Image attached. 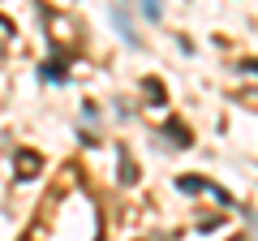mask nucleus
<instances>
[{"label":"nucleus","mask_w":258,"mask_h":241,"mask_svg":"<svg viewBox=\"0 0 258 241\" xmlns=\"http://www.w3.org/2000/svg\"><path fill=\"white\" fill-rule=\"evenodd\" d=\"M13 164H18V172H22V176L30 181V176H39V168H43V159H39L35 151H18V159H13Z\"/></svg>","instance_id":"obj_1"},{"label":"nucleus","mask_w":258,"mask_h":241,"mask_svg":"<svg viewBox=\"0 0 258 241\" xmlns=\"http://www.w3.org/2000/svg\"><path fill=\"white\" fill-rule=\"evenodd\" d=\"M164 134L172 138V147H189V130H185V125H176V120H168Z\"/></svg>","instance_id":"obj_2"},{"label":"nucleus","mask_w":258,"mask_h":241,"mask_svg":"<svg viewBox=\"0 0 258 241\" xmlns=\"http://www.w3.org/2000/svg\"><path fill=\"white\" fill-rule=\"evenodd\" d=\"M43 78H47V82H64L69 74H64V65H60V61H47V65H43Z\"/></svg>","instance_id":"obj_3"},{"label":"nucleus","mask_w":258,"mask_h":241,"mask_svg":"<svg viewBox=\"0 0 258 241\" xmlns=\"http://www.w3.org/2000/svg\"><path fill=\"white\" fill-rule=\"evenodd\" d=\"M176 190L194 194V190H207V181H203V176H176Z\"/></svg>","instance_id":"obj_4"},{"label":"nucleus","mask_w":258,"mask_h":241,"mask_svg":"<svg viewBox=\"0 0 258 241\" xmlns=\"http://www.w3.org/2000/svg\"><path fill=\"white\" fill-rule=\"evenodd\" d=\"M120 168H125V181H138V172H134V159L120 155Z\"/></svg>","instance_id":"obj_5"},{"label":"nucleus","mask_w":258,"mask_h":241,"mask_svg":"<svg viewBox=\"0 0 258 241\" xmlns=\"http://www.w3.org/2000/svg\"><path fill=\"white\" fill-rule=\"evenodd\" d=\"M13 35V26H9V22H5V18H0V43H5V39H9Z\"/></svg>","instance_id":"obj_6"},{"label":"nucleus","mask_w":258,"mask_h":241,"mask_svg":"<svg viewBox=\"0 0 258 241\" xmlns=\"http://www.w3.org/2000/svg\"><path fill=\"white\" fill-rule=\"evenodd\" d=\"M245 69H249V74H258V61H245Z\"/></svg>","instance_id":"obj_7"}]
</instances>
